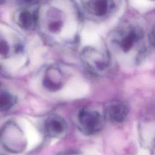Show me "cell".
<instances>
[{
	"label": "cell",
	"mask_w": 155,
	"mask_h": 155,
	"mask_svg": "<svg viewBox=\"0 0 155 155\" xmlns=\"http://www.w3.org/2000/svg\"><path fill=\"white\" fill-rule=\"evenodd\" d=\"M35 20V15L27 10L22 11L18 16V23L19 25L24 29L30 28L34 24Z\"/></svg>",
	"instance_id": "obj_10"
},
{
	"label": "cell",
	"mask_w": 155,
	"mask_h": 155,
	"mask_svg": "<svg viewBox=\"0 0 155 155\" xmlns=\"http://www.w3.org/2000/svg\"><path fill=\"white\" fill-rule=\"evenodd\" d=\"M33 0H17L18 4L21 5H28L32 3Z\"/></svg>",
	"instance_id": "obj_13"
},
{
	"label": "cell",
	"mask_w": 155,
	"mask_h": 155,
	"mask_svg": "<svg viewBox=\"0 0 155 155\" xmlns=\"http://www.w3.org/2000/svg\"><path fill=\"white\" fill-rule=\"evenodd\" d=\"M79 127L87 134H93L99 132L102 128L103 120L101 115L96 111L83 109L78 115Z\"/></svg>",
	"instance_id": "obj_3"
},
{
	"label": "cell",
	"mask_w": 155,
	"mask_h": 155,
	"mask_svg": "<svg viewBox=\"0 0 155 155\" xmlns=\"http://www.w3.org/2000/svg\"><path fill=\"white\" fill-rule=\"evenodd\" d=\"M63 83L61 71L57 68H50L45 73L43 85L48 90L56 91L61 88Z\"/></svg>",
	"instance_id": "obj_7"
},
{
	"label": "cell",
	"mask_w": 155,
	"mask_h": 155,
	"mask_svg": "<svg viewBox=\"0 0 155 155\" xmlns=\"http://www.w3.org/2000/svg\"><path fill=\"white\" fill-rule=\"evenodd\" d=\"M0 155H4V154H0Z\"/></svg>",
	"instance_id": "obj_15"
},
{
	"label": "cell",
	"mask_w": 155,
	"mask_h": 155,
	"mask_svg": "<svg viewBox=\"0 0 155 155\" xmlns=\"http://www.w3.org/2000/svg\"><path fill=\"white\" fill-rule=\"evenodd\" d=\"M128 109L127 105L121 102L114 101L108 104L105 109L106 117L113 123L119 124L127 117Z\"/></svg>",
	"instance_id": "obj_5"
},
{
	"label": "cell",
	"mask_w": 155,
	"mask_h": 155,
	"mask_svg": "<svg viewBox=\"0 0 155 155\" xmlns=\"http://www.w3.org/2000/svg\"><path fill=\"white\" fill-rule=\"evenodd\" d=\"M15 103L14 96L9 91L1 88L0 85V111L10 109Z\"/></svg>",
	"instance_id": "obj_9"
},
{
	"label": "cell",
	"mask_w": 155,
	"mask_h": 155,
	"mask_svg": "<svg viewBox=\"0 0 155 155\" xmlns=\"http://www.w3.org/2000/svg\"><path fill=\"white\" fill-rule=\"evenodd\" d=\"M150 41H151V43L152 44H154V30H152V33L151 34V36H150Z\"/></svg>",
	"instance_id": "obj_14"
},
{
	"label": "cell",
	"mask_w": 155,
	"mask_h": 155,
	"mask_svg": "<svg viewBox=\"0 0 155 155\" xmlns=\"http://www.w3.org/2000/svg\"><path fill=\"white\" fill-rule=\"evenodd\" d=\"M10 52V46L8 42L4 39H0V55L7 56Z\"/></svg>",
	"instance_id": "obj_12"
},
{
	"label": "cell",
	"mask_w": 155,
	"mask_h": 155,
	"mask_svg": "<svg viewBox=\"0 0 155 155\" xmlns=\"http://www.w3.org/2000/svg\"><path fill=\"white\" fill-rule=\"evenodd\" d=\"M65 120L58 114H51L47 117L45 122V130L51 137H58L64 133L67 130Z\"/></svg>",
	"instance_id": "obj_6"
},
{
	"label": "cell",
	"mask_w": 155,
	"mask_h": 155,
	"mask_svg": "<svg viewBox=\"0 0 155 155\" xmlns=\"http://www.w3.org/2000/svg\"><path fill=\"white\" fill-rule=\"evenodd\" d=\"M62 22L59 19H55L50 21L48 24V29L52 33H58L62 27Z\"/></svg>",
	"instance_id": "obj_11"
},
{
	"label": "cell",
	"mask_w": 155,
	"mask_h": 155,
	"mask_svg": "<svg viewBox=\"0 0 155 155\" xmlns=\"http://www.w3.org/2000/svg\"><path fill=\"white\" fill-rule=\"evenodd\" d=\"M114 6L113 0H90L87 4V10L97 16H103L109 13Z\"/></svg>",
	"instance_id": "obj_8"
},
{
	"label": "cell",
	"mask_w": 155,
	"mask_h": 155,
	"mask_svg": "<svg viewBox=\"0 0 155 155\" xmlns=\"http://www.w3.org/2000/svg\"><path fill=\"white\" fill-rule=\"evenodd\" d=\"M82 59L86 68L94 74L103 73L109 66L108 56L93 48H87L83 51Z\"/></svg>",
	"instance_id": "obj_2"
},
{
	"label": "cell",
	"mask_w": 155,
	"mask_h": 155,
	"mask_svg": "<svg viewBox=\"0 0 155 155\" xmlns=\"http://www.w3.org/2000/svg\"><path fill=\"white\" fill-rule=\"evenodd\" d=\"M0 142L7 150L18 153L25 148V141L21 129L13 122H7L0 131Z\"/></svg>",
	"instance_id": "obj_1"
},
{
	"label": "cell",
	"mask_w": 155,
	"mask_h": 155,
	"mask_svg": "<svg viewBox=\"0 0 155 155\" xmlns=\"http://www.w3.org/2000/svg\"><path fill=\"white\" fill-rule=\"evenodd\" d=\"M143 37V33L140 28L130 27L119 33L116 38V42L124 52H128Z\"/></svg>",
	"instance_id": "obj_4"
}]
</instances>
